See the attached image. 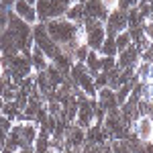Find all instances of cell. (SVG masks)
I'll return each mask as SVG.
<instances>
[{
    "label": "cell",
    "instance_id": "obj_9",
    "mask_svg": "<svg viewBox=\"0 0 153 153\" xmlns=\"http://www.w3.org/2000/svg\"><path fill=\"white\" fill-rule=\"evenodd\" d=\"M104 29H106V33H114V35L127 31L129 29V25H127V10L114 8L112 12H108V19L104 21Z\"/></svg>",
    "mask_w": 153,
    "mask_h": 153
},
{
    "label": "cell",
    "instance_id": "obj_17",
    "mask_svg": "<svg viewBox=\"0 0 153 153\" xmlns=\"http://www.w3.org/2000/svg\"><path fill=\"white\" fill-rule=\"evenodd\" d=\"M31 65H33V71H35V74L45 71L47 65H49V57L37 47V45H33V49H31Z\"/></svg>",
    "mask_w": 153,
    "mask_h": 153
},
{
    "label": "cell",
    "instance_id": "obj_16",
    "mask_svg": "<svg viewBox=\"0 0 153 153\" xmlns=\"http://www.w3.org/2000/svg\"><path fill=\"white\" fill-rule=\"evenodd\" d=\"M0 53H2V55H16V53H21L16 41H14V37H12V33L6 27H4V31H2V35H0Z\"/></svg>",
    "mask_w": 153,
    "mask_h": 153
},
{
    "label": "cell",
    "instance_id": "obj_34",
    "mask_svg": "<svg viewBox=\"0 0 153 153\" xmlns=\"http://www.w3.org/2000/svg\"><path fill=\"white\" fill-rule=\"evenodd\" d=\"M151 82H153V63H151Z\"/></svg>",
    "mask_w": 153,
    "mask_h": 153
},
{
    "label": "cell",
    "instance_id": "obj_4",
    "mask_svg": "<svg viewBox=\"0 0 153 153\" xmlns=\"http://www.w3.org/2000/svg\"><path fill=\"white\" fill-rule=\"evenodd\" d=\"M33 45H37V47L41 49V51L49 57V61L61 51L59 45L49 37L47 29H45V23H35L33 25Z\"/></svg>",
    "mask_w": 153,
    "mask_h": 153
},
{
    "label": "cell",
    "instance_id": "obj_2",
    "mask_svg": "<svg viewBox=\"0 0 153 153\" xmlns=\"http://www.w3.org/2000/svg\"><path fill=\"white\" fill-rule=\"evenodd\" d=\"M70 78L74 80V84L82 90L86 96H90V98H96V86H94V76L88 71V68L84 65L82 61H74V65H71L70 70Z\"/></svg>",
    "mask_w": 153,
    "mask_h": 153
},
{
    "label": "cell",
    "instance_id": "obj_3",
    "mask_svg": "<svg viewBox=\"0 0 153 153\" xmlns=\"http://www.w3.org/2000/svg\"><path fill=\"white\" fill-rule=\"evenodd\" d=\"M35 10H37V21H39V23H47L51 19H61V16H65L68 4H63L61 0H37Z\"/></svg>",
    "mask_w": 153,
    "mask_h": 153
},
{
    "label": "cell",
    "instance_id": "obj_13",
    "mask_svg": "<svg viewBox=\"0 0 153 153\" xmlns=\"http://www.w3.org/2000/svg\"><path fill=\"white\" fill-rule=\"evenodd\" d=\"M12 12H14L19 19H23L25 23H29L31 27H33L35 23H39V21H37L35 6H33V4H29L27 0H16V2H14V6H12Z\"/></svg>",
    "mask_w": 153,
    "mask_h": 153
},
{
    "label": "cell",
    "instance_id": "obj_26",
    "mask_svg": "<svg viewBox=\"0 0 153 153\" xmlns=\"http://www.w3.org/2000/svg\"><path fill=\"white\" fill-rule=\"evenodd\" d=\"M94 86H96V90H100V88L108 86V78H106V71H98V74L94 76Z\"/></svg>",
    "mask_w": 153,
    "mask_h": 153
},
{
    "label": "cell",
    "instance_id": "obj_14",
    "mask_svg": "<svg viewBox=\"0 0 153 153\" xmlns=\"http://www.w3.org/2000/svg\"><path fill=\"white\" fill-rule=\"evenodd\" d=\"M96 102H98V106H102L106 112H108V110H112V108H118L114 90H112V88H108V86L100 88V90L96 92Z\"/></svg>",
    "mask_w": 153,
    "mask_h": 153
},
{
    "label": "cell",
    "instance_id": "obj_6",
    "mask_svg": "<svg viewBox=\"0 0 153 153\" xmlns=\"http://www.w3.org/2000/svg\"><path fill=\"white\" fill-rule=\"evenodd\" d=\"M102 127L112 135V139H127L131 135V131H129L131 127L123 120L118 108H112V110L106 112V118H104V123H102Z\"/></svg>",
    "mask_w": 153,
    "mask_h": 153
},
{
    "label": "cell",
    "instance_id": "obj_33",
    "mask_svg": "<svg viewBox=\"0 0 153 153\" xmlns=\"http://www.w3.org/2000/svg\"><path fill=\"white\" fill-rule=\"evenodd\" d=\"M27 2H29V4H33V6H35V2H37V0H27Z\"/></svg>",
    "mask_w": 153,
    "mask_h": 153
},
{
    "label": "cell",
    "instance_id": "obj_1",
    "mask_svg": "<svg viewBox=\"0 0 153 153\" xmlns=\"http://www.w3.org/2000/svg\"><path fill=\"white\" fill-rule=\"evenodd\" d=\"M2 68L4 71L10 76V80L14 84H21L27 78L33 74V65H31V57L29 55H23V53H16V55H2Z\"/></svg>",
    "mask_w": 153,
    "mask_h": 153
},
{
    "label": "cell",
    "instance_id": "obj_15",
    "mask_svg": "<svg viewBox=\"0 0 153 153\" xmlns=\"http://www.w3.org/2000/svg\"><path fill=\"white\" fill-rule=\"evenodd\" d=\"M35 88L39 90V94L45 98V102H47L49 98L55 94V86L49 82V78H47V74H45V71L35 74Z\"/></svg>",
    "mask_w": 153,
    "mask_h": 153
},
{
    "label": "cell",
    "instance_id": "obj_32",
    "mask_svg": "<svg viewBox=\"0 0 153 153\" xmlns=\"http://www.w3.org/2000/svg\"><path fill=\"white\" fill-rule=\"evenodd\" d=\"M2 76H4V68H2V61H0V80H2Z\"/></svg>",
    "mask_w": 153,
    "mask_h": 153
},
{
    "label": "cell",
    "instance_id": "obj_23",
    "mask_svg": "<svg viewBox=\"0 0 153 153\" xmlns=\"http://www.w3.org/2000/svg\"><path fill=\"white\" fill-rule=\"evenodd\" d=\"M143 16L139 14V8L137 6H133V8H129L127 10V25H129V29H133V27H143Z\"/></svg>",
    "mask_w": 153,
    "mask_h": 153
},
{
    "label": "cell",
    "instance_id": "obj_18",
    "mask_svg": "<svg viewBox=\"0 0 153 153\" xmlns=\"http://www.w3.org/2000/svg\"><path fill=\"white\" fill-rule=\"evenodd\" d=\"M51 63H53L57 70H61L65 76H70V70H71V65H74V57H71L70 53H65V51H59L57 55L51 59Z\"/></svg>",
    "mask_w": 153,
    "mask_h": 153
},
{
    "label": "cell",
    "instance_id": "obj_29",
    "mask_svg": "<svg viewBox=\"0 0 153 153\" xmlns=\"http://www.w3.org/2000/svg\"><path fill=\"white\" fill-rule=\"evenodd\" d=\"M147 21H153V2L149 4V19H147Z\"/></svg>",
    "mask_w": 153,
    "mask_h": 153
},
{
    "label": "cell",
    "instance_id": "obj_19",
    "mask_svg": "<svg viewBox=\"0 0 153 153\" xmlns=\"http://www.w3.org/2000/svg\"><path fill=\"white\" fill-rule=\"evenodd\" d=\"M84 65L88 68V71H90L92 76H96L98 71H102V55H100L98 51H94V49H90V53H88V57L84 61Z\"/></svg>",
    "mask_w": 153,
    "mask_h": 153
},
{
    "label": "cell",
    "instance_id": "obj_37",
    "mask_svg": "<svg viewBox=\"0 0 153 153\" xmlns=\"http://www.w3.org/2000/svg\"><path fill=\"white\" fill-rule=\"evenodd\" d=\"M151 141H153V137H151Z\"/></svg>",
    "mask_w": 153,
    "mask_h": 153
},
{
    "label": "cell",
    "instance_id": "obj_11",
    "mask_svg": "<svg viewBox=\"0 0 153 153\" xmlns=\"http://www.w3.org/2000/svg\"><path fill=\"white\" fill-rule=\"evenodd\" d=\"M86 143V131L71 123L65 131V149H82Z\"/></svg>",
    "mask_w": 153,
    "mask_h": 153
},
{
    "label": "cell",
    "instance_id": "obj_36",
    "mask_svg": "<svg viewBox=\"0 0 153 153\" xmlns=\"http://www.w3.org/2000/svg\"><path fill=\"white\" fill-rule=\"evenodd\" d=\"M151 49H153V41H151Z\"/></svg>",
    "mask_w": 153,
    "mask_h": 153
},
{
    "label": "cell",
    "instance_id": "obj_7",
    "mask_svg": "<svg viewBox=\"0 0 153 153\" xmlns=\"http://www.w3.org/2000/svg\"><path fill=\"white\" fill-rule=\"evenodd\" d=\"M96 98H90V96H86L80 100V104H78V114H76V125L78 127H82L84 131L90 129L92 125H94V110H96Z\"/></svg>",
    "mask_w": 153,
    "mask_h": 153
},
{
    "label": "cell",
    "instance_id": "obj_12",
    "mask_svg": "<svg viewBox=\"0 0 153 153\" xmlns=\"http://www.w3.org/2000/svg\"><path fill=\"white\" fill-rule=\"evenodd\" d=\"M82 4H84V19H96L102 23L108 19V10L102 4V0H86Z\"/></svg>",
    "mask_w": 153,
    "mask_h": 153
},
{
    "label": "cell",
    "instance_id": "obj_22",
    "mask_svg": "<svg viewBox=\"0 0 153 153\" xmlns=\"http://www.w3.org/2000/svg\"><path fill=\"white\" fill-rule=\"evenodd\" d=\"M45 74H47L49 82L55 86V90H57L59 86L63 84V80H65V74H63L61 70H57V68H55V65H53L51 61H49V65H47V70H45Z\"/></svg>",
    "mask_w": 153,
    "mask_h": 153
},
{
    "label": "cell",
    "instance_id": "obj_20",
    "mask_svg": "<svg viewBox=\"0 0 153 153\" xmlns=\"http://www.w3.org/2000/svg\"><path fill=\"white\" fill-rule=\"evenodd\" d=\"M65 19L71 21V23L82 25L84 23V4L82 2H74V4H70L68 10H65Z\"/></svg>",
    "mask_w": 153,
    "mask_h": 153
},
{
    "label": "cell",
    "instance_id": "obj_35",
    "mask_svg": "<svg viewBox=\"0 0 153 153\" xmlns=\"http://www.w3.org/2000/svg\"><path fill=\"white\" fill-rule=\"evenodd\" d=\"M151 106H153V98H151Z\"/></svg>",
    "mask_w": 153,
    "mask_h": 153
},
{
    "label": "cell",
    "instance_id": "obj_28",
    "mask_svg": "<svg viewBox=\"0 0 153 153\" xmlns=\"http://www.w3.org/2000/svg\"><path fill=\"white\" fill-rule=\"evenodd\" d=\"M102 4L106 6V10H108V12H112L118 6V0H102Z\"/></svg>",
    "mask_w": 153,
    "mask_h": 153
},
{
    "label": "cell",
    "instance_id": "obj_8",
    "mask_svg": "<svg viewBox=\"0 0 153 153\" xmlns=\"http://www.w3.org/2000/svg\"><path fill=\"white\" fill-rule=\"evenodd\" d=\"M141 61V49L137 45L131 43L127 49L118 51L117 53V68L118 70H125V68H137Z\"/></svg>",
    "mask_w": 153,
    "mask_h": 153
},
{
    "label": "cell",
    "instance_id": "obj_21",
    "mask_svg": "<svg viewBox=\"0 0 153 153\" xmlns=\"http://www.w3.org/2000/svg\"><path fill=\"white\" fill-rule=\"evenodd\" d=\"M114 39H117V35L114 33H106V39L104 43H102V47H100V55H104V57H117V43H114Z\"/></svg>",
    "mask_w": 153,
    "mask_h": 153
},
{
    "label": "cell",
    "instance_id": "obj_27",
    "mask_svg": "<svg viewBox=\"0 0 153 153\" xmlns=\"http://www.w3.org/2000/svg\"><path fill=\"white\" fill-rule=\"evenodd\" d=\"M143 33H145V37L149 41H153V21H145L143 23Z\"/></svg>",
    "mask_w": 153,
    "mask_h": 153
},
{
    "label": "cell",
    "instance_id": "obj_30",
    "mask_svg": "<svg viewBox=\"0 0 153 153\" xmlns=\"http://www.w3.org/2000/svg\"><path fill=\"white\" fill-rule=\"evenodd\" d=\"M61 2H63V4H68V6H70V4H74V2H78V0H61Z\"/></svg>",
    "mask_w": 153,
    "mask_h": 153
},
{
    "label": "cell",
    "instance_id": "obj_10",
    "mask_svg": "<svg viewBox=\"0 0 153 153\" xmlns=\"http://www.w3.org/2000/svg\"><path fill=\"white\" fill-rule=\"evenodd\" d=\"M133 135L139 139V141H151L153 137V118L143 114L133 123Z\"/></svg>",
    "mask_w": 153,
    "mask_h": 153
},
{
    "label": "cell",
    "instance_id": "obj_5",
    "mask_svg": "<svg viewBox=\"0 0 153 153\" xmlns=\"http://www.w3.org/2000/svg\"><path fill=\"white\" fill-rule=\"evenodd\" d=\"M84 29H86V45L94 51H100L102 43L106 39V29L102 21H96V19H84Z\"/></svg>",
    "mask_w": 153,
    "mask_h": 153
},
{
    "label": "cell",
    "instance_id": "obj_31",
    "mask_svg": "<svg viewBox=\"0 0 153 153\" xmlns=\"http://www.w3.org/2000/svg\"><path fill=\"white\" fill-rule=\"evenodd\" d=\"M153 0H139V4H151ZM139 4H137V6H139Z\"/></svg>",
    "mask_w": 153,
    "mask_h": 153
},
{
    "label": "cell",
    "instance_id": "obj_24",
    "mask_svg": "<svg viewBox=\"0 0 153 153\" xmlns=\"http://www.w3.org/2000/svg\"><path fill=\"white\" fill-rule=\"evenodd\" d=\"M114 43H117V51H123V49H127L131 45V35L129 31H123V33H118L117 39H114Z\"/></svg>",
    "mask_w": 153,
    "mask_h": 153
},
{
    "label": "cell",
    "instance_id": "obj_25",
    "mask_svg": "<svg viewBox=\"0 0 153 153\" xmlns=\"http://www.w3.org/2000/svg\"><path fill=\"white\" fill-rule=\"evenodd\" d=\"M88 53H90V47L86 45V43H82V45H78L76 47V51H74V61H86V57H88Z\"/></svg>",
    "mask_w": 153,
    "mask_h": 153
}]
</instances>
